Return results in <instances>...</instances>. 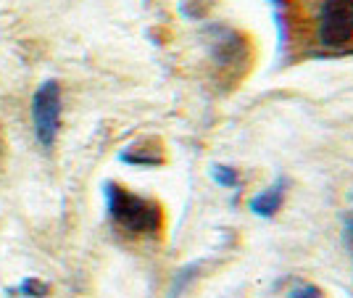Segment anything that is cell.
<instances>
[{
	"mask_svg": "<svg viewBox=\"0 0 353 298\" xmlns=\"http://www.w3.org/2000/svg\"><path fill=\"white\" fill-rule=\"evenodd\" d=\"M32 127L37 146L50 150L59 140L61 130V85L59 79H45L32 98Z\"/></svg>",
	"mask_w": 353,
	"mask_h": 298,
	"instance_id": "cell-2",
	"label": "cell"
},
{
	"mask_svg": "<svg viewBox=\"0 0 353 298\" xmlns=\"http://www.w3.org/2000/svg\"><path fill=\"white\" fill-rule=\"evenodd\" d=\"M316 43L340 50L353 43V0H322L316 11Z\"/></svg>",
	"mask_w": 353,
	"mask_h": 298,
	"instance_id": "cell-3",
	"label": "cell"
},
{
	"mask_svg": "<svg viewBox=\"0 0 353 298\" xmlns=\"http://www.w3.org/2000/svg\"><path fill=\"white\" fill-rule=\"evenodd\" d=\"M119 161L130 166H161L163 164V148L159 140L145 137V140H137L132 146L119 153Z\"/></svg>",
	"mask_w": 353,
	"mask_h": 298,
	"instance_id": "cell-5",
	"label": "cell"
},
{
	"mask_svg": "<svg viewBox=\"0 0 353 298\" xmlns=\"http://www.w3.org/2000/svg\"><path fill=\"white\" fill-rule=\"evenodd\" d=\"M345 243H348V248L353 251V214H351V219L345 222Z\"/></svg>",
	"mask_w": 353,
	"mask_h": 298,
	"instance_id": "cell-11",
	"label": "cell"
},
{
	"mask_svg": "<svg viewBox=\"0 0 353 298\" xmlns=\"http://www.w3.org/2000/svg\"><path fill=\"white\" fill-rule=\"evenodd\" d=\"M214 179L219 182L221 188H235L237 182H240V175H237L235 166H227V164H216L214 166Z\"/></svg>",
	"mask_w": 353,
	"mask_h": 298,
	"instance_id": "cell-8",
	"label": "cell"
},
{
	"mask_svg": "<svg viewBox=\"0 0 353 298\" xmlns=\"http://www.w3.org/2000/svg\"><path fill=\"white\" fill-rule=\"evenodd\" d=\"M211 59L219 69L237 72L240 63H248V43L230 27L211 30Z\"/></svg>",
	"mask_w": 353,
	"mask_h": 298,
	"instance_id": "cell-4",
	"label": "cell"
},
{
	"mask_svg": "<svg viewBox=\"0 0 353 298\" xmlns=\"http://www.w3.org/2000/svg\"><path fill=\"white\" fill-rule=\"evenodd\" d=\"M288 298H324V296H322V290H319V288H314V285H303V288H295Z\"/></svg>",
	"mask_w": 353,
	"mask_h": 298,
	"instance_id": "cell-10",
	"label": "cell"
},
{
	"mask_svg": "<svg viewBox=\"0 0 353 298\" xmlns=\"http://www.w3.org/2000/svg\"><path fill=\"white\" fill-rule=\"evenodd\" d=\"M282 201H285V179H277L274 185H269L266 190H261V193L256 195V198H250V211L256 214V217H264V219H269V217H274L277 211H280Z\"/></svg>",
	"mask_w": 353,
	"mask_h": 298,
	"instance_id": "cell-6",
	"label": "cell"
},
{
	"mask_svg": "<svg viewBox=\"0 0 353 298\" xmlns=\"http://www.w3.org/2000/svg\"><path fill=\"white\" fill-rule=\"evenodd\" d=\"M103 198L105 214L119 232L130 238H159L161 235L163 211L153 198L132 193L117 182H105Z\"/></svg>",
	"mask_w": 353,
	"mask_h": 298,
	"instance_id": "cell-1",
	"label": "cell"
},
{
	"mask_svg": "<svg viewBox=\"0 0 353 298\" xmlns=\"http://www.w3.org/2000/svg\"><path fill=\"white\" fill-rule=\"evenodd\" d=\"M6 293L8 296H24V298H45L48 296V285L43 280H37V277H24L19 285H11V288H6Z\"/></svg>",
	"mask_w": 353,
	"mask_h": 298,
	"instance_id": "cell-7",
	"label": "cell"
},
{
	"mask_svg": "<svg viewBox=\"0 0 353 298\" xmlns=\"http://www.w3.org/2000/svg\"><path fill=\"white\" fill-rule=\"evenodd\" d=\"M274 8H277V16H280V40L288 43V0H269Z\"/></svg>",
	"mask_w": 353,
	"mask_h": 298,
	"instance_id": "cell-9",
	"label": "cell"
}]
</instances>
